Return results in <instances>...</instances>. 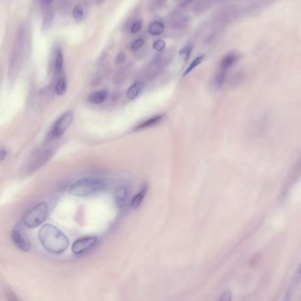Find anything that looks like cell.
<instances>
[{
    "mask_svg": "<svg viewBox=\"0 0 301 301\" xmlns=\"http://www.w3.org/2000/svg\"><path fill=\"white\" fill-rule=\"evenodd\" d=\"M53 21H54V12H53L52 9H50V10L47 11L45 15H44V18H43V31H47V30L50 29L52 25H53Z\"/></svg>",
    "mask_w": 301,
    "mask_h": 301,
    "instance_id": "cell-17",
    "label": "cell"
},
{
    "mask_svg": "<svg viewBox=\"0 0 301 301\" xmlns=\"http://www.w3.org/2000/svg\"><path fill=\"white\" fill-rule=\"evenodd\" d=\"M73 15H74V19L76 20H82L85 17V12L83 10V8L79 5L75 6L74 9V12H73Z\"/></svg>",
    "mask_w": 301,
    "mask_h": 301,
    "instance_id": "cell-23",
    "label": "cell"
},
{
    "mask_svg": "<svg viewBox=\"0 0 301 301\" xmlns=\"http://www.w3.org/2000/svg\"><path fill=\"white\" fill-rule=\"evenodd\" d=\"M163 117H164V115H156V116H151L150 118L145 120L144 122L140 123L139 125H137L134 130L139 131V130H144V129H147L150 126H153L155 124L159 123L163 119Z\"/></svg>",
    "mask_w": 301,
    "mask_h": 301,
    "instance_id": "cell-14",
    "label": "cell"
},
{
    "mask_svg": "<svg viewBox=\"0 0 301 301\" xmlns=\"http://www.w3.org/2000/svg\"><path fill=\"white\" fill-rule=\"evenodd\" d=\"M301 285V261L298 265L297 269L294 272V277L292 278V282L290 284L288 289L286 290V294L281 301H291L294 294L297 292L298 288Z\"/></svg>",
    "mask_w": 301,
    "mask_h": 301,
    "instance_id": "cell-10",
    "label": "cell"
},
{
    "mask_svg": "<svg viewBox=\"0 0 301 301\" xmlns=\"http://www.w3.org/2000/svg\"><path fill=\"white\" fill-rule=\"evenodd\" d=\"M164 31H165V26L161 21L155 20L149 26V33L151 35L156 36V35H161Z\"/></svg>",
    "mask_w": 301,
    "mask_h": 301,
    "instance_id": "cell-16",
    "label": "cell"
},
{
    "mask_svg": "<svg viewBox=\"0 0 301 301\" xmlns=\"http://www.w3.org/2000/svg\"><path fill=\"white\" fill-rule=\"evenodd\" d=\"M66 88H67V82L66 78L64 77H59L55 85V92L58 93V95H63L66 93Z\"/></svg>",
    "mask_w": 301,
    "mask_h": 301,
    "instance_id": "cell-21",
    "label": "cell"
},
{
    "mask_svg": "<svg viewBox=\"0 0 301 301\" xmlns=\"http://www.w3.org/2000/svg\"><path fill=\"white\" fill-rule=\"evenodd\" d=\"M147 192V186L145 185L142 187V189H140L139 194L136 195L132 201V207L133 208H138L142 204L144 198L146 197Z\"/></svg>",
    "mask_w": 301,
    "mask_h": 301,
    "instance_id": "cell-18",
    "label": "cell"
},
{
    "mask_svg": "<svg viewBox=\"0 0 301 301\" xmlns=\"http://www.w3.org/2000/svg\"><path fill=\"white\" fill-rule=\"evenodd\" d=\"M239 58H240V55L238 52H235V51L228 53L227 55L225 56L224 58H222V60L220 62V69L224 70L226 72H227L228 70L238 62Z\"/></svg>",
    "mask_w": 301,
    "mask_h": 301,
    "instance_id": "cell-12",
    "label": "cell"
},
{
    "mask_svg": "<svg viewBox=\"0 0 301 301\" xmlns=\"http://www.w3.org/2000/svg\"><path fill=\"white\" fill-rule=\"evenodd\" d=\"M106 182L99 178H84L70 188L69 193L74 197H86L103 190Z\"/></svg>",
    "mask_w": 301,
    "mask_h": 301,
    "instance_id": "cell-2",
    "label": "cell"
},
{
    "mask_svg": "<svg viewBox=\"0 0 301 301\" xmlns=\"http://www.w3.org/2000/svg\"><path fill=\"white\" fill-rule=\"evenodd\" d=\"M63 66H64V56H63L62 51L58 50L56 53L54 60V71L56 74H61Z\"/></svg>",
    "mask_w": 301,
    "mask_h": 301,
    "instance_id": "cell-19",
    "label": "cell"
},
{
    "mask_svg": "<svg viewBox=\"0 0 301 301\" xmlns=\"http://www.w3.org/2000/svg\"><path fill=\"white\" fill-rule=\"evenodd\" d=\"M204 58H205V55H201L199 57H197V58H195L192 63L189 65V67L187 68L185 72H184V74H183V76H187V75H189L193 70L196 69L197 66L200 65L201 63L203 62V60H204Z\"/></svg>",
    "mask_w": 301,
    "mask_h": 301,
    "instance_id": "cell-22",
    "label": "cell"
},
{
    "mask_svg": "<svg viewBox=\"0 0 301 301\" xmlns=\"http://www.w3.org/2000/svg\"><path fill=\"white\" fill-rule=\"evenodd\" d=\"M7 156V150L4 148H0V162L3 161Z\"/></svg>",
    "mask_w": 301,
    "mask_h": 301,
    "instance_id": "cell-31",
    "label": "cell"
},
{
    "mask_svg": "<svg viewBox=\"0 0 301 301\" xmlns=\"http://www.w3.org/2000/svg\"><path fill=\"white\" fill-rule=\"evenodd\" d=\"M12 239L16 247L20 250L24 252H28L30 250L31 247L30 239L22 225H17L15 227L12 229Z\"/></svg>",
    "mask_w": 301,
    "mask_h": 301,
    "instance_id": "cell-8",
    "label": "cell"
},
{
    "mask_svg": "<svg viewBox=\"0 0 301 301\" xmlns=\"http://www.w3.org/2000/svg\"><path fill=\"white\" fill-rule=\"evenodd\" d=\"M232 293L230 291H226L224 294L221 295L219 301H232Z\"/></svg>",
    "mask_w": 301,
    "mask_h": 301,
    "instance_id": "cell-27",
    "label": "cell"
},
{
    "mask_svg": "<svg viewBox=\"0 0 301 301\" xmlns=\"http://www.w3.org/2000/svg\"><path fill=\"white\" fill-rule=\"evenodd\" d=\"M126 59V56L124 53H119L117 55V57L116 58V65H120V64H123Z\"/></svg>",
    "mask_w": 301,
    "mask_h": 301,
    "instance_id": "cell-30",
    "label": "cell"
},
{
    "mask_svg": "<svg viewBox=\"0 0 301 301\" xmlns=\"http://www.w3.org/2000/svg\"><path fill=\"white\" fill-rule=\"evenodd\" d=\"M98 242L97 237H84L78 239L73 245V252L74 255H82L85 252L93 248Z\"/></svg>",
    "mask_w": 301,
    "mask_h": 301,
    "instance_id": "cell-9",
    "label": "cell"
},
{
    "mask_svg": "<svg viewBox=\"0 0 301 301\" xmlns=\"http://www.w3.org/2000/svg\"><path fill=\"white\" fill-rule=\"evenodd\" d=\"M55 149L51 147H44L40 150H36L26 166V174H31L35 173L42 166H44L54 154Z\"/></svg>",
    "mask_w": 301,
    "mask_h": 301,
    "instance_id": "cell-3",
    "label": "cell"
},
{
    "mask_svg": "<svg viewBox=\"0 0 301 301\" xmlns=\"http://www.w3.org/2000/svg\"><path fill=\"white\" fill-rule=\"evenodd\" d=\"M142 87H143L142 82H135L130 88L128 89V98H129L130 100H134L135 98L139 96V93H140L141 90H142Z\"/></svg>",
    "mask_w": 301,
    "mask_h": 301,
    "instance_id": "cell-15",
    "label": "cell"
},
{
    "mask_svg": "<svg viewBox=\"0 0 301 301\" xmlns=\"http://www.w3.org/2000/svg\"><path fill=\"white\" fill-rule=\"evenodd\" d=\"M6 297H7L8 301H19L18 297L10 290L6 291Z\"/></svg>",
    "mask_w": 301,
    "mask_h": 301,
    "instance_id": "cell-29",
    "label": "cell"
},
{
    "mask_svg": "<svg viewBox=\"0 0 301 301\" xmlns=\"http://www.w3.org/2000/svg\"><path fill=\"white\" fill-rule=\"evenodd\" d=\"M144 44H145V40H144V39H138V40H136V41H134V42L132 43V50H133V51H137V50H139V49H141V48L144 46Z\"/></svg>",
    "mask_w": 301,
    "mask_h": 301,
    "instance_id": "cell-26",
    "label": "cell"
},
{
    "mask_svg": "<svg viewBox=\"0 0 301 301\" xmlns=\"http://www.w3.org/2000/svg\"><path fill=\"white\" fill-rule=\"evenodd\" d=\"M129 198L130 193L126 186H120L119 188H117L116 191V205L120 209L124 210L127 207Z\"/></svg>",
    "mask_w": 301,
    "mask_h": 301,
    "instance_id": "cell-11",
    "label": "cell"
},
{
    "mask_svg": "<svg viewBox=\"0 0 301 301\" xmlns=\"http://www.w3.org/2000/svg\"><path fill=\"white\" fill-rule=\"evenodd\" d=\"M153 49L155 50H157L158 52H161L163 50H165V48H166V43L161 40V39H159V40H156L154 43H153Z\"/></svg>",
    "mask_w": 301,
    "mask_h": 301,
    "instance_id": "cell-25",
    "label": "cell"
},
{
    "mask_svg": "<svg viewBox=\"0 0 301 301\" xmlns=\"http://www.w3.org/2000/svg\"><path fill=\"white\" fill-rule=\"evenodd\" d=\"M192 50H193V46H192L191 44H188V45H186V46L181 50L180 54H181V56H182L185 61H187V60L189 59V57H190V54H191V52H192Z\"/></svg>",
    "mask_w": 301,
    "mask_h": 301,
    "instance_id": "cell-24",
    "label": "cell"
},
{
    "mask_svg": "<svg viewBox=\"0 0 301 301\" xmlns=\"http://www.w3.org/2000/svg\"><path fill=\"white\" fill-rule=\"evenodd\" d=\"M108 91L107 89H102V90H99L97 92L91 93L89 95L88 100L90 103H93V104H100L102 103L105 100L107 99L108 97Z\"/></svg>",
    "mask_w": 301,
    "mask_h": 301,
    "instance_id": "cell-13",
    "label": "cell"
},
{
    "mask_svg": "<svg viewBox=\"0 0 301 301\" xmlns=\"http://www.w3.org/2000/svg\"><path fill=\"white\" fill-rule=\"evenodd\" d=\"M141 27H142V22L141 21H136L131 27V31H132V34H137V33L140 31Z\"/></svg>",
    "mask_w": 301,
    "mask_h": 301,
    "instance_id": "cell-28",
    "label": "cell"
},
{
    "mask_svg": "<svg viewBox=\"0 0 301 301\" xmlns=\"http://www.w3.org/2000/svg\"><path fill=\"white\" fill-rule=\"evenodd\" d=\"M74 121V113L73 111H67L63 114L55 123L53 127L49 134V139H55L60 138L67 131Z\"/></svg>",
    "mask_w": 301,
    "mask_h": 301,
    "instance_id": "cell-7",
    "label": "cell"
},
{
    "mask_svg": "<svg viewBox=\"0 0 301 301\" xmlns=\"http://www.w3.org/2000/svg\"><path fill=\"white\" fill-rule=\"evenodd\" d=\"M226 73L227 72H226V71L222 69H219V71L217 72L216 75H215L214 79H213V85L217 89L220 88L224 84L225 79L226 77Z\"/></svg>",
    "mask_w": 301,
    "mask_h": 301,
    "instance_id": "cell-20",
    "label": "cell"
},
{
    "mask_svg": "<svg viewBox=\"0 0 301 301\" xmlns=\"http://www.w3.org/2000/svg\"><path fill=\"white\" fill-rule=\"evenodd\" d=\"M39 239L43 248L50 254H62L69 247L68 238L58 227L47 224L39 231Z\"/></svg>",
    "mask_w": 301,
    "mask_h": 301,
    "instance_id": "cell-1",
    "label": "cell"
},
{
    "mask_svg": "<svg viewBox=\"0 0 301 301\" xmlns=\"http://www.w3.org/2000/svg\"><path fill=\"white\" fill-rule=\"evenodd\" d=\"M42 1H43V4L44 6H49L54 0H42Z\"/></svg>",
    "mask_w": 301,
    "mask_h": 301,
    "instance_id": "cell-32",
    "label": "cell"
},
{
    "mask_svg": "<svg viewBox=\"0 0 301 301\" xmlns=\"http://www.w3.org/2000/svg\"><path fill=\"white\" fill-rule=\"evenodd\" d=\"M24 60V46L22 38H19V41L16 43L14 49L12 50V58L10 61L9 66V80L10 82L15 81L18 77L19 71L21 69V66Z\"/></svg>",
    "mask_w": 301,
    "mask_h": 301,
    "instance_id": "cell-5",
    "label": "cell"
},
{
    "mask_svg": "<svg viewBox=\"0 0 301 301\" xmlns=\"http://www.w3.org/2000/svg\"><path fill=\"white\" fill-rule=\"evenodd\" d=\"M301 177V154L298 157L297 160L295 161L294 166L290 170L287 174V177L285 180V182L282 186V189L280 190V198L285 199L287 195L293 189L294 184L300 180Z\"/></svg>",
    "mask_w": 301,
    "mask_h": 301,
    "instance_id": "cell-6",
    "label": "cell"
},
{
    "mask_svg": "<svg viewBox=\"0 0 301 301\" xmlns=\"http://www.w3.org/2000/svg\"><path fill=\"white\" fill-rule=\"evenodd\" d=\"M49 214V207L45 202H42L27 212L24 216V225L28 228L38 227L43 224Z\"/></svg>",
    "mask_w": 301,
    "mask_h": 301,
    "instance_id": "cell-4",
    "label": "cell"
}]
</instances>
